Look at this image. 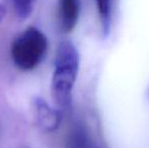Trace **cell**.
Instances as JSON below:
<instances>
[{
	"label": "cell",
	"instance_id": "cell-1",
	"mask_svg": "<svg viewBox=\"0 0 149 148\" xmlns=\"http://www.w3.org/2000/svg\"><path fill=\"white\" fill-rule=\"evenodd\" d=\"M80 66L77 48L70 41L60 43L57 49L52 77L51 91L56 108L62 112L70 110L72 94Z\"/></svg>",
	"mask_w": 149,
	"mask_h": 148
},
{
	"label": "cell",
	"instance_id": "cell-2",
	"mask_svg": "<svg viewBox=\"0 0 149 148\" xmlns=\"http://www.w3.org/2000/svg\"><path fill=\"white\" fill-rule=\"evenodd\" d=\"M48 50V40L37 28H26L14 39L11 58L14 65L22 71H31L43 61Z\"/></svg>",
	"mask_w": 149,
	"mask_h": 148
},
{
	"label": "cell",
	"instance_id": "cell-3",
	"mask_svg": "<svg viewBox=\"0 0 149 148\" xmlns=\"http://www.w3.org/2000/svg\"><path fill=\"white\" fill-rule=\"evenodd\" d=\"M37 124L46 132H54L59 128L63 119V112L58 108H52L45 99L36 97L33 101Z\"/></svg>",
	"mask_w": 149,
	"mask_h": 148
},
{
	"label": "cell",
	"instance_id": "cell-4",
	"mask_svg": "<svg viewBox=\"0 0 149 148\" xmlns=\"http://www.w3.org/2000/svg\"><path fill=\"white\" fill-rule=\"evenodd\" d=\"M80 15V0H59L58 17L63 33H71L76 26Z\"/></svg>",
	"mask_w": 149,
	"mask_h": 148
},
{
	"label": "cell",
	"instance_id": "cell-5",
	"mask_svg": "<svg viewBox=\"0 0 149 148\" xmlns=\"http://www.w3.org/2000/svg\"><path fill=\"white\" fill-rule=\"evenodd\" d=\"M67 148H100L84 124L75 123L67 137Z\"/></svg>",
	"mask_w": 149,
	"mask_h": 148
},
{
	"label": "cell",
	"instance_id": "cell-6",
	"mask_svg": "<svg viewBox=\"0 0 149 148\" xmlns=\"http://www.w3.org/2000/svg\"><path fill=\"white\" fill-rule=\"evenodd\" d=\"M95 2L102 34L107 37L110 33L112 22V0H95Z\"/></svg>",
	"mask_w": 149,
	"mask_h": 148
},
{
	"label": "cell",
	"instance_id": "cell-7",
	"mask_svg": "<svg viewBox=\"0 0 149 148\" xmlns=\"http://www.w3.org/2000/svg\"><path fill=\"white\" fill-rule=\"evenodd\" d=\"M11 6L15 16L20 20H24L30 17L33 11L37 0H7Z\"/></svg>",
	"mask_w": 149,
	"mask_h": 148
},
{
	"label": "cell",
	"instance_id": "cell-8",
	"mask_svg": "<svg viewBox=\"0 0 149 148\" xmlns=\"http://www.w3.org/2000/svg\"><path fill=\"white\" fill-rule=\"evenodd\" d=\"M5 13H6V8L4 7V5L0 4V24H1L2 20H3L4 16H5Z\"/></svg>",
	"mask_w": 149,
	"mask_h": 148
}]
</instances>
